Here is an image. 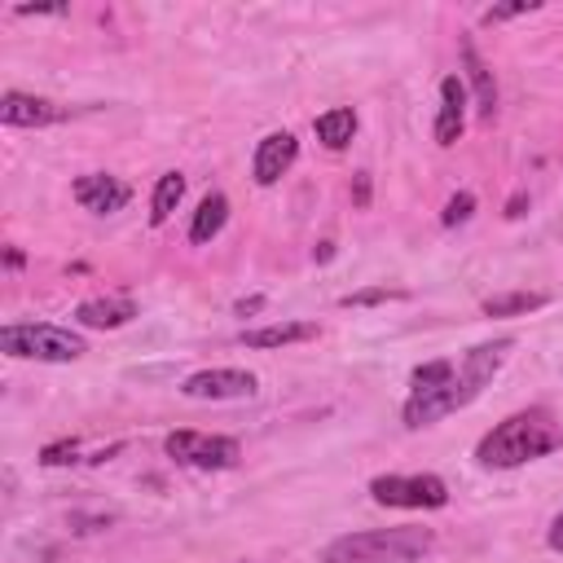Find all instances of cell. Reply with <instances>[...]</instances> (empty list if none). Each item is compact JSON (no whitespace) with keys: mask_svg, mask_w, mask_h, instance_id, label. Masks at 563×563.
<instances>
[{"mask_svg":"<svg viewBox=\"0 0 563 563\" xmlns=\"http://www.w3.org/2000/svg\"><path fill=\"white\" fill-rule=\"evenodd\" d=\"M387 299H400V290H387V286H365V290L343 295L339 303H343V308H369V303H387Z\"/></svg>","mask_w":563,"mask_h":563,"instance_id":"obj_20","label":"cell"},{"mask_svg":"<svg viewBox=\"0 0 563 563\" xmlns=\"http://www.w3.org/2000/svg\"><path fill=\"white\" fill-rule=\"evenodd\" d=\"M510 347H515V339L506 334V339H493V343H479V347L462 352V361L440 356V361L418 365V369L409 374V387H413V391H409V400H405V409H400L405 427H409V431H422V427H431V422H440V418L466 409V405L497 378V369L506 365Z\"/></svg>","mask_w":563,"mask_h":563,"instance_id":"obj_1","label":"cell"},{"mask_svg":"<svg viewBox=\"0 0 563 563\" xmlns=\"http://www.w3.org/2000/svg\"><path fill=\"white\" fill-rule=\"evenodd\" d=\"M541 4L537 0H519V4H493V9H484V22L493 26V22H506V18H523V13H537Z\"/></svg>","mask_w":563,"mask_h":563,"instance_id":"obj_21","label":"cell"},{"mask_svg":"<svg viewBox=\"0 0 563 563\" xmlns=\"http://www.w3.org/2000/svg\"><path fill=\"white\" fill-rule=\"evenodd\" d=\"M40 462H44V466H66V462H79V457H75V444L66 440V444H48V449L40 453Z\"/></svg>","mask_w":563,"mask_h":563,"instance_id":"obj_22","label":"cell"},{"mask_svg":"<svg viewBox=\"0 0 563 563\" xmlns=\"http://www.w3.org/2000/svg\"><path fill=\"white\" fill-rule=\"evenodd\" d=\"M330 255H334V246H330V242H321V246L312 251V260H330Z\"/></svg>","mask_w":563,"mask_h":563,"instance_id":"obj_28","label":"cell"},{"mask_svg":"<svg viewBox=\"0 0 563 563\" xmlns=\"http://www.w3.org/2000/svg\"><path fill=\"white\" fill-rule=\"evenodd\" d=\"M545 303H550L545 290H506V295H488L479 308H484V317H523V312H537Z\"/></svg>","mask_w":563,"mask_h":563,"instance_id":"obj_17","label":"cell"},{"mask_svg":"<svg viewBox=\"0 0 563 563\" xmlns=\"http://www.w3.org/2000/svg\"><path fill=\"white\" fill-rule=\"evenodd\" d=\"M545 545H550L554 554H563V510L554 515V523H550V532H545Z\"/></svg>","mask_w":563,"mask_h":563,"instance_id":"obj_25","label":"cell"},{"mask_svg":"<svg viewBox=\"0 0 563 563\" xmlns=\"http://www.w3.org/2000/svg\"><path fill=\"white\" fill-rule=\"evenodd\" d=\"M163 449L172 462L194 471H229L242 462V444L233 435H211V431H172Z\"/></svg>","mask_w":563,"mask_h":563,"instance_id":"obj_6","label":"cell"},{"mask_svg":"<svg viewBox=\"0 0 563 563\" xmlns=\"http://www.w3.org/2000/svg\"><path fill=\"white\" fill-rule=\"evenodd\" d=\"M185 198V176L180 172H163L158 185H154V198H150V224H167L172 211L180 207Z\"/></svg>","mask_w":563,"mask_h":563,"instance_id":"obj_18","label":"cell"},{"mask_svg":"<svg viewBox=\"0 0 563 563\" xmlns=\"http://www.w3.org/2000/svg\"><path fill=\"white\" fill-rule=\"evenodd\" d=\"M506 216H510V220H515V216H523V194H515V198H510V207H506Z\"/></svg>","mask_w":563,"mask_h":563,"instance_id":"obj_27","label":"cell"},{"mask_svg":"<svg viewBox=\"0 0 563 563\" xmlns=\"http://www.w3.org/2000/svg\"><path fill=\"white\" fill-rule=\"evenodd\" d=\"M554 449H563V422L550 409L532 405V409H519V413L501 418L493 431H484L479 444H475V462L488 466V471H510V466L537 462Z\"/></svg>","mask_w":563,"mask_h":563,"instance_id":"obj_2","label":"cell"},{"mask_svg":"<svg viewBox=\"0 0 563 563\" xmlns=\"http://www.w3.org/2000/svg\"><path fill=\"white\" fill-rule=\"evenodd\" d=\"M435 532L431 528H365V532H347L334 537L330 545H321V563H418L422 554H431Z\"/></svg>","mask_w":563,"mask_h":563,"instance_id":"obj_3","label":"cell"},{"mask_svg":"<svg viewBox=\"0 0 563 563\" xmlns=\"http://www.w3.org/2000/svg\"><path fill=\"white\" fill-rule=\"evenodd\" d=\"M0 352L13 361H48V365H66L79 361L88 352L84 334L66 330V325H48V321H18L0 330Z\"/></svg>","mask_w":563,"mask_h":563,"instance_id":"obj_4","label":"cell"},{"mask_svg":"<svg viewBox=\"0 0 563 563\" xmlns=\"http://www.w3.org/2000/svg\"><path fill=\"white\" fill-rule=\"evenodd\" d=\"M462 62H466V79H471V88H475V106H479V114L493 119V114H497V84H493V70L484 66V57L475 53L471 40H462Z\"/></svg>","mask_w":563,"mask_h":563,"instance_id":"obj_14","label":"cell"},{"mask_svg":"<svg viewBox=\"0 0 563 563\" xmlns=\"http://www.w3.org/2000/svg\"><path fill=\"white\" fill-rule=\"evenodd\" d=\"M352 198H356V207H369V176L365 172L352 176Z\"/></svg>","mask_w":563,"mask_h":563,"instance_id":"obj_24","label":"cell"},{"mask_svg":"<svg viewBox=\"0 0 563 563\" xmlns=\"http://www.w3.org/2000/svg\"><path fill=\"white\" fill-rule=\"evenodd\" d=\"M128 198H132V189L110 172H88V176L75 180V202L92 216H114V211L128 207Z\"/></svg>","mask_w":563,"mask_h":563,"instance_id":"obj_10","label":"cell"},{"mask_svg":"<svg viewBox=\"0 0 563 563\" xmlns=\"http://www.w3.org/2000/svg\"><path fill=\"white\" fill-rule=\"evenodd\" d=\"M295 158H299V141H295V132H268L260 145H255V154H251V176H255V185H277L290 167H295Z\"/></svg>","mask_w":563,"mask_h":563,"instance_id":"obj_8","label":"cell"},{"mask_svg":"<svg viewBox=\"0 0 563 563\" xmlns=\"http://www.w3.org/2000/svg\"><path fill=\"white\" fill-rule=\"evenodd\" d=\"M18 18H48V13H66V4H18Z\"/></svg>","mask_w":563,"mask_h":563,"instance_id":"obj_23","label":"cell"},{"mask_svg":"<svg viewBox=\"0 0 563 563\" xmlns=\"http://www.w3.org/2000/svg\"><path fill=\"white\" fill-rule=\"evenodd\" d=\"M246 347H286V343H308L317 339V321H273L260 330H242L238 334Z\"/></svg>","mask_w":563,"mask_h":563,"instance_id":"obj_13","label":"cell"},{"mask_svg":"<svg viewBox=\"0 0 563 563\" xmlns=\"http://www.w3.org/2000/svg\"><path fill=\"white\" fill-rule=\"evenodd\" d=\"M264 308V295H251V299H238V317H251Z\"/></svg>","mask_w":563,"mask_h":563,"instance_id":"obj_26","label":"cell"},{"mask_svg":"<svg viewBox=\"0 0 563 563\" xmlns=\"http://www.w3.org/2000/svg\"><path fill=\"white\" fill-rule=\"evenodd\" d=\"M471 211H475V194H471V189H462V194H453V198L444 202L440 224H444V229H457V224H466V220H471Z\"/></svg>","mask_w":563,"mask_h":563,"instance_id":"obj_19","label":"cell"},{"mask_svg":"<svg viewBox=\"0 0 563 563\" xmlns=\"http://www.w3.org/2000/svg\"><path fill=\"white\" fill-rule=\"evenodd\" d=\"M136 317V303L128 295H106V299H84L75 308V321L88 325V330H119Z\"/></svg>","mask_w":563,"mask_h":563,"instance_id":"obj_12","label":"cell"},{"mask_svg":"<svg viewBox=\"0 0 563 563\" xmlns=\"http://www.w3.org/2000/svg\"><path fill=\"white\" fill-rule=\"evenodd\" d=\"M180 391L189 400H242V396H255V374L246 369H198L180 383Z\"/></svg>","mask_w":563,"mask_h":563,"instance_id":"obj_7","label":"cell"},{"mask_svg":"<svg viewBox=\"0 0 563 563\" xmlns=\"http://www.w3.org/2000/svg\"><path fill=\"white\" fill-rule=\"evenodd\" d=\"M66 119V106L48 101V97H31V92H18L9 88L0 97V123L4 128H48V123H62Z\"/></svg>","mask_w":563,"mask_h":563,"instance_id":"obj_9","label":"cell"},{"mask_svg":"<svg viewBox=\"0 0 563 563\" xmlns=\"http://www.w3.org/2000/svg\"><path fill=\"white\" fill-rule=\"evenodd\" d=\"M466 128V84L457 75L440 79V110H435V145H453Z\"/></svg>","mask_w":563,"mask_h":563,"instance_id":"obj_11","label":"cell"},{"mask_svg":"<svg viewBox=\"0 0 563 563\" xmlns=\"http://www.w3.org/2000/svg\"><path fill=\"white\" fill-rule=\"evenodd\" d=\"M224 220H229V198L216 189V194H207V198L198 202V211H194V220H189V242H194V246H207V242L224 229Z\"/></svg>","mask_w":563,"mask_h":563,"instance_id":"obj_15","label":"cell"},{"mask_svg":"<svg viewBox=\"0 0 563 563\" xmlns=\"http://www.w3.org/2000/svg\"><path fill=\"white\" fill-rule=\"evenodd\" d=\"M312 132H317V141H321L325 150H343V145L352 141V132H356V110L334 106V110H325V114L312 119Z\"/></svg>","mask_w":563,"mask_h":563,"instance_id":"obj_16","label":"cell"},{"mask_svg":"<svg viewBox=\"0 0 563 563\" xmlns=\"http://www.w3.org/2000/svg\"><path fill=\"white\" fill-rule=\"evenodd\" d=\"M369 497L378 506H396V510H440L449 506V484L440 475H374L369 479Z\"/></svg>","mask_w":563,"mask_h":563,"instance_id":"obj_5","label":"cell"}]
</instances>
